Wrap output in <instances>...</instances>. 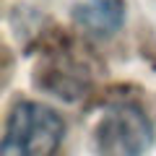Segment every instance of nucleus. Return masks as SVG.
I'll list each match as a JSON object with an SVG mask.
<instances>
[{
    "mask_svg": "<svg viewBox=\"0 0 156 156\" xmlns=\"http://www.w3.org/2000/svg\"><path fill=\"white\" fill-rule=\"evenodd\" d=\"M62 120L37 101H18L5 125L3 156H52L62 140Z\"/></svg>",
    "mask_w": 156,
    "mask_h": 156,
    "instance_id": "f257e3e1",
    "label": "nucleus"
},
{
    "mask_svg": "<svg viewBox=\"0 0 156 156\" xmlns=\"http://www.w3.org/2000/svg\"><path fill=\"white\" fill-rule=\"evenodd\" d=\"M151 122L135 104H115L96 128L101 156H140L151 143Z\"/></svg>",
    "mask_w": 156,
    "mask_h": 156,
    "instance_id": "f03ea898",
    "label": "nucleus"
},
{
    "mask_svg": "<svg viewBox=\"0 0 156 156\" xmlns=\"http://www.w3.org/2000/svg\"><path fill=\"white\" fill-rule=\"evenodd\" d=\"M73 16L86 31L96 34V37H107L122 26L125 5L122 0H86L81 5H76Z\"/></svg>",
    "mask_w": 156,
    "mask_h": 156,
    "instance_id": "7ed1b4c3",
    "label": "nucleus"
}]
</instances>
